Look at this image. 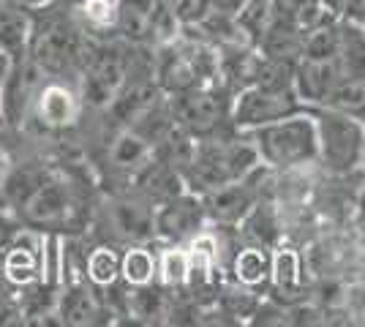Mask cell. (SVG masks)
<instances>
[{
    "label": "cell",
    "instance_id": "1",
    "mask_svg": "<svg viewBox=\"0 0 365 327\" xmlns=\"http://www.w3.org/2000/svg\"><path fill=\"white\" fill-rule=\"evenodd\" d=\"M257 145L259 158L267 170L300 172L311 164H319V131L314 112L305 107L284 120L259 125L254 131H243Z\"/></svg>",
    "mask_w": 365,
    "mask_h": 327
},
{
    "label": "cell",
    "instance_id": "2",
    "mask_svg": "<svg viewBox=\"0 0 365 327\" xmlns=\"http://www.w3.org/2000/svg\"><path fill=\"white\" fill-rule=\"evenodd\" d=\"M248 137V134H245ZM262 164L257 145L240 137H202L197 145V156L191 167L182 172L188 191L194 194H207L218 186H227L235 180H243Z\"/></svg>",
    "mask_w": 365,
    "mask_h": 327
},
{
    "label": "cell",
    "instance_id": "3",
    "mask_svg": "<svg viewBox=\"0 0 365 327\" xmlns=\"http://www.w3.org/2000/svg\"><path fill=\"white\" fill-rule=\"evenodd\" d=\"M319 131V164L330 175H351L365 167V120L338 109H311Z\"/></svg>",
    "mask_w": 365,
    "mask_h": 327
},
{
    "label": "cell",
    "instance_id": "4",
    "mask_svg": "<svg viewBox=\"0 0 365 327\" xmlns=\"http://www.w3.org/2000/svg\"><path fill=\"white\" fill-rule=\"evenodd\" d=\"M88 52L91 41L66 19H44L41 25H33L28 55L46 74H66L76 66L82 68Z\"/></svg>",
    "mask_w": 365,
    "mask_h": 327
},
{
    "label": "cell",
    "instance_id": "5",
    "mask_svg": "<svg viewBox=\"0 0 365 327\" xmlns=\"http://www.w3.org/2000/svg\"><path fill=\"white\" fill-rule=\"evenodd\" d=\"M128 52L123 44H91L85 58L82 101L98 109H109L128 82Z\"/></svg>",
    "mask_w": 365,
    "mask_h": 327
},
{
    "label": "cell",
    "instance_id": "6",
    "mask_svg": "<svg viewBox=\"0 0 365 327\" xmlns=\"http://www.w3.org/2000/svg\"><path fill=\"white\" fill-rule=\"evenodd\" d=\"M305 104L294 90H270L262 85H245L232 98L229 118L237 131H254L259 125L284 120L294 112H303Z\"/></svg>",
    "mask_w": 365,
    "mask_h": 327
},
{
    "label": "cell",
    "instance_id": "7",
    "mask_svg": "<svg viewBox=\"0 0 365 327\" xmlns=\"http://www.w3.org/2000/svg\"><path fill=\"white\" fill-rule=\"evenodd\" d=\"M172 120L191 131L197 140L213 137L227 118V98L218 88H191L185 93H175L167 98Z\"/></svg>",
    "mask_w": 365,
    "mask_h": 327
},
{
    "label": "cell",
    "instance_id": "8",
    "mask_svg": "<svg viewBox=\"0 0 365 327\" xmlns=\"http://www.w3.org/2000/svg\"><path fill=\"white\" fill-rule=\"evenodd\" d=\"M76 210V199L71 186L46 175V180L28 197V202L19 207V221L28 227H38V229H55V227H66Z\"/></svg>",
    "mask_w": 365,
    "mask_h": 327
},
{
    "label": "cell",
    "instance_id": "9",
    "mask_svg": "<svg viewBox=\"0 0 365 327\" xmlns=\"http://www.w3.org/2000/svg\"><path fill=\"white\" fill-rule=\"evenodd\" d=\"M205 221L207 216L202 207V197L194 191H185L180 197L155 204V234L172 243L194 237L205 227Z\"/></svg>",
    "mask_w": 365,
    "mask_h": 327
},
{
    "label": "cell",
    "instance_id": "10",
    "mask_svg": "<svg viewBox=\"0 0 365 327\" xmlns=\"http://www.w3.org/2000/svg\"><path fill=\"white\" fill-rule=\"evenodd\" d=\"M199 197H202L207 221H213L218 227H237L245 218V213L257 204L259 191L248 177H243V180L213 188L207 194H199Z\"/></svg>",
    "mask_w": 365,
    "mask_h": 327
},
{
    "label": "cell",
    "instance_id": "11",
    "mask_svg": "<svg viewBox=\"0 0 365 327\" xmlns=\"http://www.w3.org/2000/svg\"><path fill=\"white\" fill-rule=\"evenodd\" d=\"M109 224L125 240L148 243L155 237V204L139 191L134 197H118L109 204Z\"/></svg>",
    "mask_w": 365,
    "mask_h": 327
},
{
    "label": "cell",
    "instance_id": "12",
    "mask_svg": "<svg viewBox=\"0 0 365 327\" xmlns=\"http://www.w3.org/2000/svg\"><path fill=\"white\" fill-rule=\"evenodd\" d=\"M41 237L19 229L11 246L3 251V279L19 289L33 286L41 281V254H38Z\"/></svg>",
    "mask_w": 365,
    "mask_h": 327
},
{
    "label": "cell",
    "instance_id": "13",
    "mask_svg": "<svg viewBox=\"0 0 365 327\" xmlns=\"http://www.w3.org/2000/svg\"><path fill=\"white\" fill-rule=\"evenodd\" d=\"M82 95L63 82H46L36 93V115L44 128H68L79 118Z\"/></svg>",
    "mask_w": 365,
    "mask_h": 327
},
{
    "label": "cell",
    "instance_id": "14",
    "mask_svg": "<svg viewBox=\"0 0 365 327\" xmlns=\"http://www.w3.org/2000/svg\"><path fill=\"white\" fill-rule=\"evenodd\" d=\"M158 52H161V58H158V66H155V82L164 90V95L185 93L191 88H199L194 66L188 61V52H185V44H182V36L178 41L167 44V47H158Z\"/></svg>",
    "mask_w": 365,
    "mask_h": 327
},
{
    "label": "cell",
    "instance_id": "15",
    "mask_svg": "<svg viewBox=\"0 0 365 327\" xmlns=\"http://www.w3.org/2000/svg\"><path fill=\"white\" fill-rule=\"evenodd\" d=\"M281 216L270 199H257V204L245 213V218L237 224V237L245 246H259V249L275 251L281 246Z\"/></svg>",
    "mask_w": 365,
    "mask_h": 327
},
{
    "label": "cell",
    "instance_id": "16",
    "mask_svg": "<svg viewBox=\"0 0 365 327\" xmlns=\"http://www.w3.org/2000/svg\"><path fill=\"white\" fill-rule=\"evenodd\" d=\"M134 180H137V191L142 197H148L153 204H161L172 199V197H180L188 191V183L182 177L180 170L169 167L167 161L153 156L142 170L134 172Z\"/></svg>",
    "mask_w": 365,
    "mask_h": 327
},
{
    "label": "cell",
    "instance_id": "17",
    "mask_svg": "<svg viewBox=\"0 0 365 327\" xmlns=\"http://www.w3.org/2000/svg\"><path fill=\"white\" fill-rule=\"evenodd\" d=\"M55 313H58L61 325L85 327L98 322V316L104 313V306L96 297L93 286H88V281H71L61 295H58Z\"/></svg>",
    "mask_w": 365,
    "mask_h": 327
},
{
    "label": "cell",
    "instance_id": "18",
    "mask_svg": "<svg viewBox=\"0 0 365 327\" xmlns=\"http://www.w3.org/2000/svg\"><path fill=\"white\" fill-rule=\"evenodd\" d=\"M341 79L335 61H300L294 68V93L305 107H322V101Z\"/></svg>",
    "mask_w": 365,
    "mask_h": 327
},
{
    "label": "cell",
    "instance_id": "19",
    "mask_svg": "<svg viewBox=\"0 0 365 327\" xmlns=\"http://www.w3.org/2000/svg\"><path fill=\"white\" fill-rule=\"evenodd\" d=\"M305 44V31L289 19H270V25L259 36L257 49L264 58L284 63H300Z\"/></svg>",
    "mask_w": 365,
    "mask_h": 327
},
{
    "label": "cell",
    "instance_id": "20",
    "mask_svg": "<svg viewBox=\"0 0 365 327\" xmlns=\"http://www.w3.org/2000/svg\"><path fill=\"white\" fill-rule=\"evenodd\" d=\"M338 71L341 77L365 79V25L341 16V44H338Z\"/></svg>",
    "mask_w": 365,
    "mask_h": 327
},
{
    "label": "cell",
    "instance_id": "21",
    "mask_svg": "<svg viewBox=\"0 0 365 327\" xmlns=\"http://www.w3.org/2000/svg\"><path fill=\"white\" fill-rule=\"evenodd\" d=\"M153 156H155L153 142H148L134 128H123L120 134L112 140V145H109V164L115 170L131 172V175L142 170Z\"/></svg>",
    "mask_w": 365,
    "mask_h": 327
},
{
    "label": "cell",
    "instance_id": "22",
    "mask_svg": "<svg viewBox=\"0 0 365 327\" xmlns=\"http://www.w3.org/2000/svg\"><path fill=\"white\" fill-rule=\"evenodd\" d=\"M169 308H172V297L161 286H153V281L142 286H131V292L125 297V313L137 316L139 322H148V325L167 322Z\"/></svg>",
    "mask_w": 365,
    "mask_h": 327
},
{
    "label": "cell",
    "instance_id": "23",
    "mask_svg": "<svg viewBox=\"0 0 365 327\" xmlns=\"http://www.w3.org/2000/svg\"><path fill=\"white\" fill-rule=\"evenodd\" d=\"M270 251L259 246H243L232 256V279L243 286H267L270 284Z\"/></svg>",
    "mask_w": 365,
    "mask_h": 327
},
{
    "label": "cell",
    "instance_id": "24",
    "mask_svg": "<svg viewBox=\"0 0 365 327\" xmlns=\"http://www.w3.org/2000/svg\"><path fill=\"white\" fill-rule=\"evenodd\" d=\"M341 44V16L327 14L305 31L303 58L300 61H335Z\"/></svg>",
    "mask_w": 365,
    "mask_h": 327
},
{
    "label": "cell",
    "instance_id": "25",
    "mask_svg": "<svg viewBox=\"0 0 365 327\" xmlns=\"http://www.w3.org/2000/svg\"><path fill=\"white\" fill-rule=\"evenodd\" d=\"M197 145L199 140L191 131H185L182 125L172 123L167 134L155 142V158L167 161L169 167H175V170L185 172L191 167L194 156H197Z\"/></svg>",
    "mask_w": 365,
    "mask_h": 327
},
{
    "label": "cell",
    "instance_id": "26",
    "mask_svg": "<svg viewBox=\"0 0 365 327\" xmlns=\"http://www.w3.org/2000/svg\"><path fill=\"white\" fill-rule=\"evenodd\" d=\"M155 0H118V31L131 44L150 41V16Z\"/></svg>",
    "mask_w": 365,
    "mask_h": 327
},
{
    "label": "cell",
    "instance_id": "27",
    "mask_svg": "<svg viewBox=\"0 0 365 327\" xmlns=\"http://www.w3.org/2000/svg\"><path fill=\"white\" fill-rule=\"evenodd\" d=\"M322 107L338 109L354 118H365V79L341 77L333 85V90L322 101Z\"/></svg>",
    "mask_w": 365,
    "mask_h": 327
},
{
    "label": "cell",
    "instance_id": "28",
    "mask_svg": "<svg viewBox=\"0 0 365 327\" xmlns=\"http://www.w3.org/2000/svg\"><path fill=\"white\" fill-rule=\"evenodd\" d=\"M218 306L227 316H235L237 322H251V316L257 313L262 297L251 289V286H243V284H229V286H221L218 289Z\"/></svg>",
    "mask_w": 365,
    "mask_h": 327
},
{
    "label": "cell",
    "instance_id": "29",
    "mask_svg": "<svg viewBox=\"0 0 365 327\" xmlns=\"http://www.w3.org/2000/svg\"><path fill=\"white\" fill-rule=\"evenodd\" d=\"M85 279L91 281L93 286H98V289L115 286L120 281V256H118V251L109 249V246L93 249L88 262H85Z\"/></svg>",
    "mask_w": 365,
    "mask_h": 327
},
{
    "label": "cell",
    "instance_id": "30",
    "mask_svg": "<svg viewBox=\"0 0 365 327\" xmlns=\"http://www.w3.org/2000/svg\"><path fill=\"white\" fill-rule=\"evenodd\" d=\"M270 6H273L275 19H289L294 25H300L303 31H308L311 25H317L319 19L330 14L322 0H270Z\"/></svg>",
    "mask_w": 365,
    "mask_h": 327
},
{
    "label": "cell",
    "instance_id": "31",
    "mask_svg": "<svg viewBox=\"0 0 365 327\" xmlns=\"http://www.w3.org/2000/svg\"><path fill=\"white\" fill-rule=\"evenodd\" d=\"M155 279V256L145 246H134L120 256V281L128 286H142Z\"/></svg>",
    "mask_w": 365,
    "mask_h": 327
},
{
    "label": "cell",
    "instance_id": "32",
    "mask_svg": "<svg viewBox=\"0 0 365 327\" xmlns=\"http://www.w3.org/2000/svg\"><path fill=\"white\" fill-rule=\"evenodd\" d=\"M155 276L164 286H185L188 281V249H178L172 246L167 249L158 259H155Z\"/></svg>",
    "mask_w": 365,
    "mask_h": 327
},
{
    "label": "cell",
    "instance_id": "33",
    "mask_svg": "<svg viewBox=\"0 0 365 327\" xmlns=\"http://www.w3.org/2000/svg\"><path fill=\"white\" fill-rule=\"evenodd\" d=\"M79 16L96 33H107L118 28V0H82Z\"/></svg>",
    "mask_w": 365,
    "mask_h": 327
},
{
    "label": "cell",
    "instance_id": "34",
    "mask_svg": "<svg viewBox=\"0 0 365 327\" xmlns=\"http://www.w3.org/2000/svg\"><path fill=\"white\" fill-rule=\"evenodd\" d=\"M182 36V25L178 16L169 11L161 0L153 3V16H150V41L155 47H167L172 41H178Z\"/></svg>",
    "mask_w": 365,
    "mask_h": 327
},
{
    "label": "cell",
    "instance_id": "35",
    "mask_svg": "<svg viewBox=\"0 0 365 327\" xmlns=\"http://www.w3.org/2000/svg\"><path fill=\"white\" fill-rule=\"evenodd\" d=\"M161 3L178 16L182 28L199 25L205 16L210 14V0H161Z\"/></svg>",
    "mask_w": 365,
    "mask_h": 327
},
{
    "label": "cell",
    "instance_id": "36",
    "mask_svg": "<svg viewBox=\"0 0 365 327\" xmlns=\"http://www.w3.org/2000/svg\"><path fill=\"white\" fill-rule=\"evenodd\" d=\"M324 313L322 308H317L314 303H305V300H297L287 306V325H322Z\"/></svg>",
    "mask_w": 365,
    "mask_h": 327
},
{
    "label": "cell",
    "instance_id": "37",
    "mask_svg": "<svg viewBox=\"0 0 365 327\" xmlns=\"http://www.w3.org/2000/svg\"><path fill=\"white\" fill-rule=\"evenodd\" d=\"M16 232H19V224L11 218L9 210L0 207V251H6L11 246V240L16 237Z\"/></svg>",
    "mask_w": 365,
    "mask_h": 327
},
{
    "label": "cell",
    "instance_id": "38",
    "mask_svg": "<svg viewBox=\"0 0 365 327\" xmlns=\"http://www.w3.org/2000/svg\"><path fill=\"white\" fill-rule=\"evenodd\" d=\"M248 0H210V14H221V16H240L243 6Z\"/></svg>",
    "mask_w": 365,
    "mask_h": 327
},
{
    "label": "cell",
    "instance_id": "39",
    "mask_svg": "<svg viewBox=\"0 0 365 327\" xmlns=\"http://www.w3.org/2000/svg\"><path fill=\"white\" fill-rule=\"evenodd\" d=\"M344 16H346V19H357V22H363L365 19V0H344Z\"/></svg>",
    "mask_w": 365,
    "mask_h": 327
},
{
    "label": "cell",
    "instance_id": "40",
    "mask_svg": "<svg viewBox=\"0 0 365 327\" xmlns=\"http://www.w3.org/2000/svg\"><path fill=\"white\" fill-rule=\"evenodd\" d=\"M11 66H14V58H11L6 49H0V90H3L6 79H9V74H11Z\"/></svg>",
    "mask_w": 365,
    "mask_h": 327
},
{
    "label": "cell",
    "instance_id": "41",
    "mask_svg": "<svg viewBox=\"0 0 365 327\" xmlns=\"http://www.w3.org/2000/svg\"><path fill=\"white\" fill-rule=\"evenodd\" d=\"M14 3H19V6L28 9V11H41V9H46L52 0H14Z\"/></svg>",
    "mask_w": 365,
    "mask_h": 327
},
{
    "label": "cell",
    "instance_id": "42",
    "mask_svg": "<svg viewBox=\"0 0 365 327\" xmlns=\"http://www.w3.org/2000/svg\"><path fill=\"white\" fill-rule=\"evenodd\" d=\"M11 167H14V164H11V158H9V153H3V150H0V186H3L6 175L11 172Z\"/></svg>",
    "mask_w": 365,
    "mask_h": 327
},
{
    "label": "cell",
    "instance_id": "43",
    "mask_svg": "<svg viewBox=\"0 0 365 327\" xmlns=\"http://www.w3.org/2000/svg\"><path fill=\"white\" fill-rule=\"evenodd\" d=\"M360 216L365 218V188L360 191Z\"/></svg>",
    "mask_w": 365,
    "mask_h": 327
},
{
    "label": "cell",
    "instance_id": "44",
    "mask_svg": "<svg viewBox=\"0 0 365 327\" xmlns=\"http://www.w3.org/2000/svg\"><path fill=\"white\" fill-rule=\"evenodd\" d=\"M0 281H3V254H0Z\"/></svg>",
    "mask_w": 365,
    "mask_h": 327
},
{
    "label": "cell",
    "instance_id": "45",
    "mask_svg": "<svg viewBox=\"0 0 365 327\" xmlns=\"http://www.w3.org/2000/svg\"><path fill=\"white\" fill-rule=\"evenodd\" d=\"M363 120H365V118H363Z\"/></svg>",
    "mask_w": 365,
    "mask_h": 327
}]
</instances>
